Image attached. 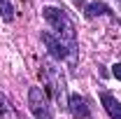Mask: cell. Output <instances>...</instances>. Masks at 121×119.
<instances>
[{"label": "cell", "instance_id": "obj_9", "mask_svg": "<svg viewBox=\"0 0 121 119\" xmlns=\"http://www.w3.org/2000/svg\"><path fill=\"white\" fill-rule=\"evenodd\" d=\"M0 16H2L5 21H12V19H14V7H12L9 0H0Z\"/></svg>", "mask_w": 121, "mask_h": 119}, {"label": "cell", "instance_id": "obj_6", "mask_svg": "<svg viewBox=\"0 0 121 119\" xmlns=\"http://www.w3.org/2000/svg\"><path fill=\"white\" fill-rule=\"evenodd\" d=\"M100 101H103V105H105V112L109 114V119H121V103L112 96V93H103L100 96Z\"/></svg>", "mask_w": 121, "mask_h": 119}, {"label": "cell", "instance_id": "obj_1", "mask_svg": "<svg viewBox=\"0 0 121 119\" xmlns=\"http://www.w3.org/2000/svg\"><path fill=\"white\" fill-rule=\"evenodd\" d=\"M42 16L47 19V23L51 26L54 35H58V37L70 47V49H77L75 23H72L70 16L65 14V9H60V7H44V9H42Z\"/></svg>", "mask_w": 121, "mask_h": 119}, {"label": "cell", "instance_id": "obj_3", "mask_svg": "<svg viewBox=\"0 0 121 119\" xmlns=\"http://www.w3.org/2000/svg\"><path fill=\"white\" fill-rule=\"evenodd\" d=\"M28 105H30V112H33V119H54L44 89L30 87V91H28Z\"/></svg>", "mask_w": 121, "mask_h": 119}, {"label": "cell", "instance_id": "obj_5", "mask_svg": "<svg viewBox=\"0 0 121 119\" xmlns=\"http://www.w3.org/2000/svg\"><path fill=\"white\" fill-rule=\"evenodd\" d=\"M68 110H70V114L75 119H89L91 117V110H89V105H86V98L79 96V93L68 96Z\"/></svg>", "mask_w": 121, "mask_h": 119}, {"label": "cell", "instance_id": "obj_7", "mask_svg": "<svg viewBox=\"0 0 121 119\" xmlns=\"http://www.w3.org/2000/svg\"><path fill=\"white\" fill-rule=\"evenodd\" d=\"M84 14H86V19L105 16V14H109V7H107L105 2H89V5H86V9H84Z\"/></svg>", "mask_w": 121, "mask_h": 119}, {"label": "cell", "instance_id": "obj_11", "mask_svg": "<svg viewBox=\"0 0 121 119\" xmlns=\"http://www.w3.org/2000/svg\"><path fill=\"white\" fill-rule=\"evenodd\" d=\"M119 2H121V0H119Z\"/></svg>", "mask_w": 121, "mask_h": 119}, {"label": "cell", "instance_id": "obj_2", "mask_svg": "<svg viewBox=\"0 0 121 119\" xmlns=\"http://www.w3.org/2000/svg\"><path fill=\"white\" fill-rule=\"evenodd\" d=\"M40 77H42V82H44L47 87V93L56 101L58 105H65L68 107V98H65V79H63V75L56 65H51L49 61L42 63V68H40Z\"/></svg>", "mask_w": 121, "mask_h": 119}, {"label": "cell", "instance_id": "obj_10", "mask_svg": "<svg viewBox=\"0 0 121 119\" xmlns=\"http://www.w3.org/2000/svg\"><path fill=\"white\" fill-rule=\"evenodd\" d=\"M112 75H114L117 79H121V63H114V65H112Z\"/></svg>", "mask_w": 121, "mask_h": 119}, {"label": "cell", "instance_id": "obj_8", "mask_svg": "<svg viewBox=\"0 0 121 119\" xmlns=\"http://www.w3.org/2000/svg\"><path fill=\"white\" fill-rule=\"evenodd\" d=\"M0 114H2V119H21L19 112L12 107V103H9L5 96H0Z\"/></svg>", "mask_w": 121, "mask_h": 119}, {"label": "cell", "instance_id": "obj_4", "mask_svg": "<svg viewBox=\"0 0 121 119\" xmlns=\"http://www.w3.org/2000/svg\"><path fill=\"white\" fill-rule=\"evenodd\" d=\"M42 42L47 45L49 54H51V56H54L56 61H65V59L75 61V54H77V49H70V47L65 45V42L60 40L58 35H54V33L44 30V33H42Z\"/></svg>", "mask_w": 121, "mask_h": 119}]
</instances>
